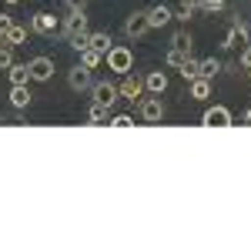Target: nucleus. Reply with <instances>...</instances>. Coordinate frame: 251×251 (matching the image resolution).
Returning a JSON list of instances; mask_svg holds the SVG:
<instances>
[{
    "label": "nucleus",
    "mask_w": 251,
    "mask_h": 251,
    "mask_svg": "<svg viewBox=\"0 0 251 251\" xmlns=\"http://www.w3.org/2000/svg\"><path fill=\"white\" fill-rule=\"evenodd\" d=\"M104 60H107V71H114L121 77L134 67V54H131V47H124V44H114V47L104 54Z\"/></svg>",
    "instance_id": "obj_1"
},
{
    "label": "nucleus",
    "mask_w": 251,
    "mask_h": 251,
    "mask_svg": "<svg viewBox=\"0 0 251 251\" xmlns=\"http://www.w3.org/2000/svg\"><path fill=\"white\" fill-rule=\"evenodd\" d=\"M60 34H64L67 40L71 37H84V34H87V14H84V10H67Z\"/></svg>",
    "instance_id": "obj_2"
},
{
    "label": "nucleus",
    "mask_w": 251,
    "mask_h": 251,
    "mask_svg": "<svg viewBox=\"0 0 251 251\" xmlns=\"http://www.w3.org/2000/svg\"><path fill=\"white\" fill-rule=\"evenodd\" d=\"M151 27H148V10H134L131 17L124 20V37L127 40H137V37H144Z\"/></svg>",
    "instance_id": "obj_3"
},
{
    "label": "nucleus",
    "mask_w": 251,
    "mask_h": 251,
    "mask_svg": "<svg viewBox=\"0 0 251 251\" xmlns=\"http://www.w3.org/2000/svg\"><path fill=\"white\" fill-rule=\"evenodd\" d=\"M231 111L225 107V104H214V107H208L204 111V117H201V124L204 127H231Z\"/></svg>",
    "instance_id": "obj_4"
},
{
    "label": "nucleus",
    "mask_w": 251,
    "mask_h": 251,
    "mask_svg": "<svg viewBox=\"0 0 251 251\" xmlns=\"http://www.w3.org/2000/svg\"><path fill=\"white\" fill-rule=\"evenodd\" d=\"M137 114H141V121H148V124L161 121V117H164V100H161V94L144 97V100H141V107H137Z\"/></svg>",
    "instance_id": "obj_5"
},
{
    "label": "nucleus",
    "mask_w": 251,
    "mask_h": 251,
    "mask_svg": "<svg viewBox=\"0 0 251 251\" xmlns=\"http://www.w3.org/2000/svg\"><path fill=\"white\" fill-rule=\"evenodd\" d=\"M27 71H30V80L47 84V80L54 77V60H50V57H34L30 64H27Z\"/></svg>",
    "instance_id": "obj_6"
},
{
    "label": "nucleus",
    "mask_w": 251,
    "mask_h": 251,
    "mask_svg": "<svg viewBox=\"0 0 251 251\" xmlns=\"http://www.w3.org/2000/svg\"><path fill=\"white\" fill-rule=\"evenodd\" d=\"M67 84H71V91H91V84H94L91 67H84V64L71 67V71H67Z\"/></svg>",
    "instance_id": "obj_7"
},
{
    "label": "nucleus",
    "mask_w": 251,
    "mask_h": 251,
    "mask_svg": "<svg viewBox=\"0 0 251 251\" xmlns=\"http://www.w3.org/2000/svg\"><path fill=\"white\" fill-rule=\"evenodd\" d=\"M91 94H94V100H100V104H114L117 97H121V91H117V84H111V80H94L91 84Z\"/></svg>",
    "instance_id": "obj_8"
},
{
    "label": "nucleus",
    "mask_w": 251,
    "mask_h": 251,
    "mask_svg": "<svg viewBox=\"0 0 251 251\" xmlns=\"http://www.w3.org/2000/svg\"><path fill=\"white\" fill-rule=\"evenodd\" d=\"M30 30L40 34V37H50V34L57 30V17H54V14H47V10H40V14L30 17Z\"/></svg>",
    "instance_id": "obj_9"
},
{
    "label": "nucleus",
    "mask_w": 251,
    "mask_h": 251,
    "mask_svg": "<svg viewBox=\"0 0 251 251\" xmlns=\"http://www.w3.org/2000/svg\"><path fill=\"white\" fill-rule=\"evenodd\" d=\"M117 91H121V97L134 100V97H141V94H144V80H141V77H134V74L127 71V74H124V80L117 84Z\"/></svg>",
    "instance_id": "obj_10"
},
{
    "label": "nucleus",
    "mask_w": 251,
    "mask_h": 251,
    "mask_svg": "<svg viewBox=\"0 0 251 251\" xmlns=\"http://www.w3.org/2000/svg\"><path fill=\"white\" fill-rule=\"evenodd\" d=\"M248 40V24H241V20H234L231 30L225 34V44L221 47H238V44H245Z\"/></svg>",
    "instance_id": "obj_11"
},
{
    "label": "nucleus",
    "mask_w": 251,
    "mask_h": 251,
    "mask_svg": "<svg viewBox=\"0 0 251 251\" xmlns=\"http://www.w3.org/2000/svg\"><path fill=\"white\" fill-rule=\"evenodd\" d=\"M171 7H164V3H157L148 10V27H164V24H171Z\"/></svg>",
    "instance_id": "obj_12"
},
{
    "label": "nucleus",
    "mask_w": 251,
    "mask_h": 251,
    "mask_svg": "<svg viewBox=\"0 0 251 251\" xmlns=\"http://www.w3.org/2000/svg\"><path fill=\"white\" fill-rule=\"evenodd\" d=\"M144 91H151V94H164V91H168V74H164V71H151V74L144 77Z\"/></svg>",
    "instance_id": "obj_13"
},
{
    "label": "nucleus",
    "mask_w": 251,
    "mask_h": 251,
    "mask_svg": "<svg viewBox=\"0 0 251 251\" xmlns=\"http://www.w3.org/2000/svg\"><path fill=\"white\" fill-rule=\"evenodd\" d=\"M10 104L24 111V107H30V91H27V84H10Z\"/></svg>",
    "instance_id": "obj_14"
},
{
    "label": "nucleus",
    "mask_w": 251,
    "mask_h": 251,
    "mask_svg": "<svg viewBox=\"0 0 251 251\" xmlns=\"http://www.w3.org/2000/svg\"><path fill=\"white\" fill-rule=\"evenodd\" d=\"M87 47H94V50H100V54H107L114 44H111V34H107V30H94V34H87Z\"/></svg>",
    "instance_id": "obj_15"
},
{
    "label": "nucleus",
    "mask_w": 251,
    "mask_h": 251,
    "mask_svg": "<svg viewBox=\"0 0 251 251\" xmlns=\"http://www.w3.org/2000/svg\"><path fill=\"white\" fill-rule=\"evenodd\" d=\"M221 74V60L218 57H204V60H198V77H218Z\"/></svg>",
    "instance_id": "obj_16"
},
{
    "label": "nucleus",
    "mask_w": 251,
    "mask_h": 251,
    "mask_svg": "<svg viewBox=\"0 0 251 251\" xmlns=\"http://www.w3.org/2000/svg\"><path fill=\"white\" fill-rule=\"evenodd\" d=\"M80 64H84V67H91V71H97V67L104 64V54L94 50V47H84V50H80Z\"/></svg>",
    "instance_id": "obj_17"
},
{
    "label": "nucleus",
    "mask_w": 251,
    "mask_h": 251,
    "mask_svg": "<svg viewBox=\"0 0 251 251\" xmlns=\"http://www.w3.org/2000/svg\"><path fill=\"white\" fill-rule=\"evenodd\" d=\"M3 40H7V47H20V44L27 40V27H20V24H10V30L3 34Z\"/></svg>",
    "instance_id": "obj_18"
},
{
    "label": "nucleus",
    "mask_w": 251,
    "mask_h": 251,
    "mask_svg": "<svg viewBox=\"0 0 251 251\" xmlns=\"http://www.w3.org/2000/svg\"><path fill=\"white\" fill-rule=\"evenodd\" d=\"M191 97H194V100L211 97V80H208V77H194L191 80Z\"/></svg>",
    "instance_id": "obj_19"
},
{
    "label": "nucleus",
    "mask_w": 251,
    "mask_h": 251,
    "mask_svg": "<svg viewBox=\"0 0 251 251\" xmlns=\"http://www.w3.org/2000/svg\"><path fill=\"white\" fill-rule=\"evenodd\" d=\"M7 77H10V84H27L30 80V71H27V64H10L7 67Z\"/></svg>",
    "instance_id": "obj_20"
},
{
    "label": "nucleus",
    "mask_w": 251,
    "mask_h": 251,
    "mask_svg": "<svg viewBox=\"0 0 251 251\" xmlns=\"http://www.w3.org/2000/svg\"><path fill=\"white\" fill-rule=\"evenodd\" d=\"M107 111H111L107 104H100V100H94V104L87 107V121H91V124H100V121H107Z\"/></svg>",
    "instance_id": "obj_21"
},
{
    "label": "nucleus",
    "mask_w": 251,
    "mask_h": 251,
    "mask_svg": "<svg viewBox=\"0 0 251 251\" xmlns=\"http://www.w3.org/2000/svg\"><path fill=\"white\" fill-rule=\"evenodd\" d=\"M198 7H201V0H181V3H177V17L191 20V14L198 10Z\"/></svg>",
    "instance_id": "obj_22"
},
{
    "label": "nucleus",
    "mask_w": 251,
    "mask_h": 251,
    "mask_svg": "<svg viewBox=\"0 0 251 251\" xmlns=\"http://www.w3.org/2000/svg\"><path fill=\"white\" fill-rule=\"evenodd\" d=\"M171 47H177V50H188V54H191V34H188V30H177V34L171 37Z\"/></svg>",
    "instance_id": "obj_23"
},
{
    "label": "nucleus",
    "mask_w": 251,
    "mask_h": 251,
    "mask_svg": "<svg viewBox=\"0 0 251 251\" xmlns=\"http://www.w3.org/2000/svg\"><path fill=\"white\" fill-rule=\"evenodd\" d=\"M191 57V54H188V50H177V47H171V50H168V67H181V64H184V60Z\"/></svg>",
    "instance_id": "obj_24"
},
{
    "label": "nucleus",
    "mask_w": 251,
    "mask_h": 251,
    "mask_svg": "<svg viewBox=\"0 0 251 251\" xmlns=\"http://www.w3.org/2000/svg\"><path fill=\"white\" fill-rule=\"evenodd\" d=\"M177 71H181V77H184V80H194V77H198V60L188 57L181 67H177Z\"/></svg>",
    "instance_id": "obj_25"
},
{
    "label": "nucleus",
    "mask_w": 251,
    "mask_h": 251,
    "mask_svg": "<svg viewBox=\"0 0 251 251\" xmlns=\"http://www.w3.org/2000/svg\"><path fill=\"white\" fill-rule=\"evenodd\" d=\"M10 64H14V47L3 44V47H0V71H7Z\"/></svg>",
    "instance_id": "obj_26"
},
{
    "label": "nucleus",
    "mask_w": 251,
    "mask_h": 251,
    "mask_svg": "<svg viewBox=\"0 0 251 251\" xmlns=\"http://www.w3.org/2000/svg\"><path fill=\"white\" fill-rule=\"evenodd\" d=\"M225 3L228 0H201V10L204 14H218V10H225Z\"/></svg>",
    "instance_id": "obj_27"
},
{
    "label": "nucleus",
    "mask_w": 251,
    "mask_h": 251,
    "mask_svg": "<svg viewBox=\"0 0 251 251\" xmlns=\"http://www.w3.org/2000/svg\"><path fill=\"white\" fill-rule=\"evenodd\" d=\"M134 124V117L131 114H117V117H111V127H131Z\"/></svg>",
    "instance_id": "obj_28"
},
{
    "label": "nucleus",
    "mask_w": 251,
    "mask_h": 251,
    "mask_svg": "<svg viewBox=\"0 0 251 251\" xmlns=\"http://www.w3.org/2000/svg\"><path fill=\"white\" fill-rule=\"evenodd\" d=\"M10 24H14V20H10V14H0V37L10 30Z\"/></svg>",
    "instance_id": "obj_29"
},
{
    "label": "nucleus",
    "mask_w": 251,
    "mask_h": 251,
    "mask_svg": "<svg viewBox=\"0 0 251 251\" xmlns=\"http://www.w3.org/2000/svg\"><path fill=\"white\" fill-rule=\"evenodd\" d=\"M64 7H67V10H84L87 0H64Z\"/></svg>",
    "instance_id": "obj_30"
},
{
    "label": "nucleus",
    "mask_w": 251,
    "mask_h": 251,
    "mask_svg": "<svg viewBox=\"0 0 251 251\" xmlns=\"http://www.w3.org/2000/svg\"><path fill=\"white\" fill-rule=\"evenodd\" d=\"M241 67H245V71L251 67V44L245 47V50H241Z\"/></svg>",
    "instance_id": "obj_31"
},
{
    "label": "nucleus",
    "mask_w": 251,
    "mask_h": 251,
    "mask_svg": "<svg viewBox=\"0 0 251 251\" xmlns=\"http://www.w3.org/2000/svg\"><path fill=\"white\" fill-rule=\"evenodd\" d=\"M245 124H251V107H248V111H245Z\"/></svg>",
    "instance_id": "obj_32"
},
{
    "label": "nucleus",
    "mask_w": 251,
    "mask_h": 251,
    "mask_svg": "<svg viewBox=\"0 0 251 251\" xmlns=\"http://www.w3.org/2000/svg\"><path fill=\"white\" fill-rule=\"evenodd\" d=\"M3 44H7V40H3V37H0V47H3Z\"/></svg>",
    "instance_id": "obj_33"
},
{
    "label": "nucleus",
    "mask_w": 251,
    "mask_h": 251,
    "mask_svg": "<svg viewBox=\"0 0 251 251\" xmlns=\"http://www.w3.org/2000/svg\"><path fill=\"white\" fill-rule=\"evenodd\" d=\"M7 3H17V0H7Z\"/></svg>",
    "instance_id": "obj_34"
},
{
    "label": "nucleus",
    "mask_w": 251,
    "mask_h": 251,
    "mask_svg": "<svg viewBox=\"0 0 251 251\" xmlns=\"http://www.w3.org/2000/svg\"><path fill=\"white\" fill-rule=\"evenodd\" d=\"M248 77H251V67H248Z\"/></svg>",
    "instance_id": "obj_35"
}]
</instances>
